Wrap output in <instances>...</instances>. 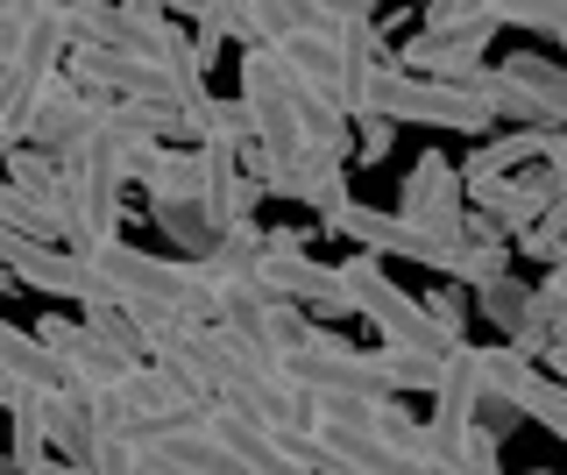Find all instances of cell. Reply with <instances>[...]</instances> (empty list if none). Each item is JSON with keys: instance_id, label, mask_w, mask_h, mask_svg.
<instances>
[{"instance_id": "cell-22", "label": "cell", "mask_w": 567, "mask_h": 475, "mask_svg": "<svg viewBox=\"0 0 567 475\" xmlns=\"http://www.w3.org/2000/svg\"><path fill=\"white\" fill-rule=\"evenodd\" d=\"M475 8H483L496 29H504V22H518V29H560L567 22V0H475Z\"/></svg>"}, {"instance_id": "cell-4", "label": "cell", "mask_w": 567, "mask_h": 475, "mask_svg": "<svg viewBox=\"0 0 567 475\" xmlns=\"http://www.w3.org/2000/svg\"><path fill=\"white\" fill-rule=\"evenodd\" d=\"M284 376H291L306 397H354V404H383L390 397L377 348H348L341 333H327V327H312V341L284 355Z\"/></svg>"}, {"instance_id": "cell-19", "label": "cell", "mask_w": 567, "mask_h": 475, "mask_svg": "<svg viewBox=\"0 0 567 475\" xmlns=\"http://www.w3.org/2000/svg\"><path fill=\"white\" fill-rule=\"evenodd\" d=\"M291 199H306L319 220L333 214V206H348V164L341 156H306L298 164V185H291Z\"/></svg>"}, {"instance_id": "cell-27", "label": "cell", "mask_w": 567, "mask_h": 475, "mask_svg": "<svg viewBox=\"0 0 567 475\" xmlns=\"http://www.w3.org/2000/svg\"><path fill=\"white\" fill-rule=\"evenodd\" d=\"M539 306L546 312H567V256L546 262V285H539Z\"/></svg>"}, {"instance_id": "cell-15", "label": "cell", "mask_w": 567, "mask_h": 475, "mask_svg": "<svg viewBox=\"0 0 567 475\" xmlns=\"http://www.w3.org/2000/svg\"><path fill=\"white\" fill-rule=\"evenodd\" d=\"M496 79L511 85L525 128H567V64L539 58V50H518V58L496 64Z\"/></svg>"}, {"instance_id": "cell-34", "label": "cell", "mask_w": 567, "mask_h": 475, "mask_svg": "<svg viewBox=\"0 0 567 475\" xmlns=\"http://www.w3.org/2000/svg\"><path fill=\"white\" fill-rule=\"evenodd\" d=\"M8 285H14V277H8V270H0V291H8Z\"/></svg>"}, {"instance_id": "cell-1", "label": "cell", "mask_w": 567, "mask_h": 475, "mask_svg": "<svg viewBox=\"0 0 567 475\" xmlns=\"http://www.w3.org/2000/svg\"><path fill=\"white\" fill-rule=\"evenodd\" d=\"M85 262H93L100 291H114L121 306H177L185 320H213V291L199 285L192 262L128 249V241H100V249H85Z\"/></svg>"}, {"instance_id": "cell-24", "label": "cell", "mask_w": 567, "mask_h": 475, "mask_svg": "<svg viewBox=\"0 0 567 475\" xmlns=\"http://www.w3.org/2000/svg\"><path fill=\"white\" fill-rule=\"evenodd\" d=\"M383 156H390V121L362 114V121H354V164H383Z\"/></svg>"}, {"instance_id": "cell-16", "label": "cell", "mask_w": 567, "mask_h": 475, "mask_svg": "<svg viewBox=\"0 0 567 475\" xmlns=\"http://www.w3.org/2000/svg\"><path fill=\"white\" fill-rule=\"evenodd\" d=\"M43 419H50V440H58V462L93 468V454H100V419H93V397L58 391V397H43Z\"/></svg>"}, {"instance_id": "cell-7", "label": "cell", "mask_w": 567, "mask_h": 475, "mask_svg": "<svg viewBox=\"0 0 567 475\" xmlns=\"http://www.w3.org/2000/svg\"><path fill=\"white\" fill-rule=\"evenodd\" d=\"M262 277H270L298 312H341L348 320V285H341V270H327V262L306 256V227H270V235H262Z\"/></svg>"}, {"instance_id": "cell-9", "label": "cell", "mask_w": 567, "mask_h": 475, "mask_svg": "<svg viewBox=\"0 0 567 475\" xmlns=\"http://www.w3.org/2000/svg\"><path fill=\"white\" fill-rule=\"evenodd\" d=\"M35 341H43L50 355H58L64 391H79V397H114V391H121V376L135 369L128 355H121V348H106L85 320H58V312H50V320L35 327Z\"/></svg>"}, {"instance_id": "cell-18", "label": "cell", "mask_w": 567, "mask_h": 475, "mask_svg": "<svg viewBox=\"0 0 567 475\" xmlns=\"http://www.w3.org/2000/svg\"><path fill=\"white\" fill-rule=\"evenodd\" d=\"M150 220L164 227V241H171V249H185L192 262H199L213 241H220V235L206 227V206H199V199H150Z\"/></svg>"}, {"instance_id": "cell-3", "label": "cell", "mask_w": 567, "mask_h": 475, "mask_svg": "<svg viewBox=\"0 0 567 475\" xmlns=\"http://www.w3.org/2000/svg\"><path fill=\"white\" fill-rule=\"evenodd\" d=\"M341 285H348V312H362L369 327L383 333V348H404V355H447V333H440L433 320H425V306L412 291H398L383 277L377 256H348L341 262Z\"/></svg>"}, {"instance_id": "cell-30", "label": "cell", "mask_w": 567, "mask_h": 475, "mask_svg": "<svg viewBox=\"0 0 567 475\" xmlns=\"http://www.w3.org/2000/svg\"><path fill=\"white\" fill-rule=\"evenodd\" d=\"M64 14H93V8H106V0H58Z\"/></svg>"}, {"instance_id": "cell-33", "label": "cell", "mask_w": 567, "mask_h": 475, "mask_svg": "<svg viewBox=\"0 0 567 475\" xmlns=\"http://www.w3.org/2000/svg\"><path fill=\"white\" fill-rule=\"evenodd\" d=\"M0 100H8V72H0Z\"/></svg>"}, {"instance_id": "cell-29", "label": "cell", "mask_w": 567, "mask_h": 475, "mask_svg": "<svg viewBox=\"0 0 567 475\" xmlns=\"http://www.w3.org/2000/svg\"><path fill=\"white\" fill-rule=\"evenodd\" d=\"M142 8H156V14H171V22H177V14H199L206 0H142Z\"/></svg>"}, {"instance_id": "cell-5", "label": "cell", "mask_w": 567, "mask_h": 475, "mask_svg": "<svg viewBox=\"0 0 567 475\" xmlns=\"http://www.w3.org/2000/svg\"><path fill=\"white\" fill-rule=\"evenodd\" d=\"M220 327L235 333L241 348H256V355H270V362H284L291 348H306L312 341V312H298L291 298H284L270 277H248V285H227L220 298Z\"/></svg>"}, {"instance_id": "cell-25", "label": "cell", "mask_w": 567, "mask_h": 475, "mask_svg": "<svg viewBox=\"0 0 567 475\" xmlns=\"http://www.w3.org/2000/svg\"><path fill=\"white\" fill-rule=\"evenodd\" d=\"M419 14H425V29H468L475 14V0H419Z\"/></svg>"}, {"instance_id": "cell-10", "label": "cell", "mask_w": 567, "mask_h": 475, "mask_svg": "<svg viewBox=\"0 0 567 475\" xmlns=\"http://www.w3.org/2000/svg\"><path fill=\"white\" fill-rule=\"evenodd\" d=\"M0 270H8L14 285H29V291L71 298V306H85V298L100 291L93 262H85L79 249H64V241H29V235H0Z\"/></svg>"}, {"instance_id": "cell-14", "label": "cell", "mask_w": 567, "mask_h": 475, "mask_svg": "<svg viewBox=\"0 0 567 475\" xmlns=\"http://www.w3.org/2000/svg\"><path fill=\"white\" fill-rule=\"evenodd\" d=\"M475 312H483V320H489L496 333H504L511 348H525L532 362L546 355V341H554V320H560V312H546V306H539V291H532V285H518L511 270L496 277V285H483V291H475Z\"/></svg>"}, {"instance_id": "cell-13", "label": "cell", "mask_w": 567, "mask_h": 475, "mask_svg": "<svg viewBox=\"0 0 567 475\" xmlns=\"http://www.w3.org/2000/svg\"><path fill=\"white\" fill-rule=\"evenodd\" d=\"M489 37H496L489 14H475L468 29H419V37L398 50V72H412V79H454L461 85L475 64H483Z\"/></svg>"}, {"instance_id": "cell-21", "label": "cell", "mask_w": 567, "mask_h": 475, "mask_svg": "<svg viewBox=\"0 0 567 475\" xmlns=\"http://www.w3.org/2000/svg\"><path fill=\"white\" fill-rule=\"evenodd\" d=\"M518 419H539L554 440H567V383L546 376V369H532V383L518 391Z\"/></svg>"}, {"instance_id": "cell-12", "label": "cell", "mask_w": 567, "mask_h": 475, "mask_svg": "<svg viewBox=\"0 0 567 475\" xmlns=\"http://www.w3.org/2000/svg\"><path fill=\"white\" fill-rule=\"evenodd\" d=\"M461 214H468L461 206V171L440 149H425L412 164V178H404V220L433 241H461Z\"/></svg>"}, {"instance_id": "cell-28", "label": "cell", "mask_w": 567, "mask_h": 475, "mask_svg": "<svg viewBox=\"0 0 567 475\" xmlns=\"http://www.w3.org/2000/svg\"><path fill=\"white\" fill-rule=\"evenodd\" d=\"M546 369H554V376L567 383V312H560V320H554V341H546V355H539Z\"/></svg>"}, {"instance_id": "cell-35", "label": "cell", "mask_w": 567, "mask_h": 475, "mask_svg": "<svg viewBox=\"0 0 567 475\" xmlns=\"http://www.w3.org/2000/svg\"><path fill=\"white\" fill-rule=\"evenodd\" d=\"M0 192H8V178H0Z\"/></svg>"}, {"instance_id": "cell-20", "label": "cell", "mask_w": 567, "mask_h": 475, "mask_svg": "<svg viewBox=\"0 0 567 475\" xmlns=\"http://www.w3.org/2000/svg\"><path fill=\"white\" fill-rule=\"evenodd\" d=\"M532 369H539V362H532L525 355V348H475V383H483V391H496V397H511V404H518V391H525V383H532Z\"/></svg>"}, {"instance_id": "cell-31", "label": "cell", "mask_w": 567, "mask_h": 475, "mask_svg": "<svg viewBox=\"0 0 567 475\" xmlns=\"http://www.w3.org/2000/svg\"><path fill=\"white\" fill-rule=\"evenodd\" d=\"M348 8H362V14H369V8H377V0H348Z\"/></svg>"}, {"instance_id": "cell-6", "label": "cell", "mask_w": 567, "mask_h": 475, "mask_svg": "<svg viewBox=\"0 0 567 475\" xmlns=\"http://www.w3.org/2000/svg\"><path fill=\"white\" fill-rule=\"evenodd\" d=\"M327 235L348 241V249H362V256L425 262V270H440V277H454V262H461V241H433V235H419L404 214H377V206H362V199L333 206V214H327Z\"/></svg>"}, {"instance_id": "cell-17", "label": "cell", "mask_w": 567, "mask_h": 475, "mask_svg": "<svg viewBox=\"0 0 567 475\" xmlns=\"http://www.w3.org/2000/svg\"><path fill=\"white\" fill-rule=\"evenodd\" d=\"M8 447H14V475H35L50 462V419L43 397H14L8 404Z\"/></svg>"}, {"instance_id": "cell-32", "label": "cell", "mask_w": 567, "mask_h": 475, "mask_svg": "<svg viewBox=\"0 0 567 475\" xmlns=\"http://www.w3.org/2000/svg\"><path fill=\"white\" fill-rule=\"evenodd\" d=\"M554 37H560V50H567V22H560V29H554Z\"/></svg>"}, {"instance_id": "cell-2", "label": "cell", "mask_w": 567, "mask_h": 475, "mask_svg": "<svg viewBox=\"0 0 567 475\" xmlns=\"http://www.w3.org/2000/svg\"><path fill=\"white\" fill-rule=\"evenodd\" d=\"M369 114H383L390 128H398V121L454 128V135H489L496 128V114L468 93V85H454V79H412V72H398V58H383L377 79H369Z\"/></svg>"}, {"instance_id": "cell-26", "label": "cell", "mask_w": 567, "mask_h": 475, "mask_svg": "<svg viewBox=\"0 0 567 475\" xmlns=\"http://www.w3.org/2000/svg\"><path fill=\"white\" fill-rule=\"evenodd\" d=\"M419 306H425V320L447 333V341H461V333H468V312L454 306V291H433V298H419Z\"/></svg>"}, {"instance_id": "cell-11", "label": "cell", "mask_w": 567, "mask_h": 475, "mask_svg": "<svg viewBox=\"0 0 567 475\" xmlns=\"http://www.w3.org/2000/svg\"><path fill=\"white\" fill-rule=\"evenodd\" d=\"M199 206H206V227H213V235L256 220L262 185L248 178V164H241L235 143H199Z\"/></svg>"}, {"instance_id": "cell-8", "label": "cell", "mask_w": 567, "mask_h": 475, "mask_svg": "<svg viewBox=\"0 0 567 475\" xmlns=\"http://www.w3.org/2000/svg\"><path fill=\"white\" fill-rule=\"evenodd\" d=\"M206 433L220 440V447L235 454L248 475H319V462H312L306 440L270 433L262 419H248V412H235V404H220V397L206 404Z\"/></svg>"}, {"instance_id": "cell-23", "label": "cell", "mask_w": 567, "mask_h": 475, "mask_svg": "<svg viewBox=\"0 0 567 475\" xmlns=\"http://www.w3.org/2000/svg\"><path fill=\"white\" fill-rule=\"evenodd\" d=\"M511 426H518V404H511V397H496V391H475V433L504 440Z\"/></svg>"}]
</instances>
